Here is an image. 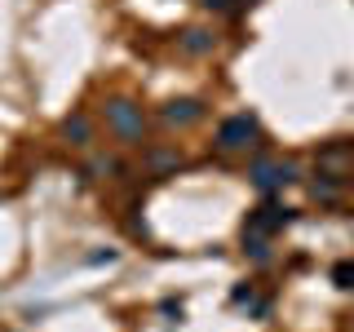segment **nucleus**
I'll return each mask as SVG.
<instances>
[{"label":"nucleus","mask_w":354,"mask_h":332,"mask_svg":"<svg viewBox=\"0 0 354 332\" xmlns=\"http://www.w3.org/2000/svg\"><path fill=\"white\" fill-rule=\"evenodd\" d=\"M248 182L257 186L261 195H274V191H283L288 182H297V164L274 160V155H257V160L248 164Z\"/></svg>","instance_id":"nucleus-3"},{"label":"nucleus","mask_w":354,"mask_h":332,"mask_svg":"<svg viewBox=\"0 0 354 332\" xmlns=\"http://www.w3.org/2000/svg\"><path fill=\"white\" fill-rule=\"evenodd\" d=\"M235 5H252V0H235Z\"/></svg>","instance_id":"nucleus-13"},{"label":"nucleus","mask_w":354,"mask_h":332,"mask_svg":"<svg viewBox=\"0 0 354 332\" xmlns=\"http://www.w3.org/2000/svg\"><path fill=\"white\" fill-rule=\"evenodd\" d=\"M62 138L80 151L93 147V120H88V111H71V116L62 120Z\"/></svg>","instance_id":"nucleus-6"},{"label":"nucleus","mask_w":354,"mask_h":332,"mask_svg":"<svg viewBox=\"0 0 354 332\" xmlns=\"http://www.w3.org/2000/svg\"><path fill=\"white\" fill-rule=\"evenodd\" d=\"M142 164H147L151 177H164V173H177V169H182V155H177L173 147H147Z\"/></svg>","instance_id":"nucleus-7"},{"label":"nucleus","mask_w":354,"mask_h":332,"mask_svg":"<svg viewBox=\"0 0 354 332\" xmlns=\"http://www.w3.org/2000/svg\"><path fill=\"white\" fill-rule=\"evenodd\" d=\"M84 173H88V177H106V173H124V164H120L115 155H93Z\"/></svg>","instance_id":"nucleus-10"},{"label":"nucleus","mask_w":354,"mask_h":332,"mask_svg":"<svg viewBox=\"0 0 354 332\" xmlns=\"http://www.w3.org/2000/svg\"><path fill=\"white\" fill-rule=\"evenodd\" d=\"M204 9H213V14H221V9H235V0H199Z\"/></svg>","instance_id":"nucleus-12"},{"label":"nucleus","mask_w":354,"mask_h":332,"mask_svg":"<svg viewBox=\"0 0 354 332\" xmlns=\"http://www.w3.org/2000/svg\"><path fill=\"white\" fill-rule=\"evenodd\" d=\"M332 284L350 293V288H354V261H337V266H332Z\"/></svg>","instance_id":"nucleus-11"},{"label":"nucleus","mask_w":354,"mask_h":332,"mask_svg":"<svg viewBox=\"0 0 354 332\" xmlns=\"http://www.w3.org/2000/svg\"><path fill=\"white\" fill-rule=\"evenodd\" d=\"M243 252H248L257 266H266V261H270V239H266V235H248V230H243Z\"/></svg>","instance_id":"nucleus-9"},{"label":"nucleus","mask_w":354,"mask_h":332,"mask_svg":"<svg viewBox=\"0 0 354 332\" xmlns=\"http://www.w3.org/2000/svg\"><path fill=\"white\" fill-rule=\"evenodd\" d=\"M204 116H208V102H204V98H173V102L160 107V120H164V124H173V129H191Z\"/></svg>","instance_id":"nucleus-5"},{"label":"nucleus","mask_w":354,"mask_h":332,"mask_svg":"<svg viewBox=\"0 0 354 332\" xmlns=\"http://www.w3.org/2000/svg\"><path fill=\"white\" fill-rule=\"evenodd\" d=\"M292 208H283V204H274V199H266L261 208H252L248 213V221H243V230L248 235H266V239H274L283 226H292Z\"/></svg>","instance_id":"nucleus-4"},{"label":"nucleus","mask_w":354,"mask_h":332,"mask_svg":"<svg viewBox=\"0 0 354 332\" xmlns=\"http://www.w3.org/2000/svg\"><path fill=\"white\" fill-rule=\"evenodd\" d=\"M106 129L124 147H142L147 142V111L133 102V98H111L106 102Z\"/></svg>","instance_id":"nucleus-1"},{"label":"nucleus","mask_w":354,"mask_h":332,"mask_svg":"<svg viewBox=\"0 0 354 332\" xmlns=\"http://www.w3.org/2000/svg\"><path fill=\"white\" fill-rule=\"evenodd\" d=\"M213 44H217V36H213L208 27H191V31L182 36V49H186V53H213Z\"/></svg>","instance_id":"nucleus-8"},{"label":"nucleus","mask_w":354,"mask_h":332,"mask_svg":"<svg viewBox=\"0 0 354 332\" xmlns=\"http://www.w3.org/2000/svg\"><path fill=\"white\" fill-rule=\"evenodd\" d=\"M261 142V124H257V116H226L217 124V151H226V155H235V151H252Z\"/></svg>","instance_id":"nucleus-2"}]
</instances>
